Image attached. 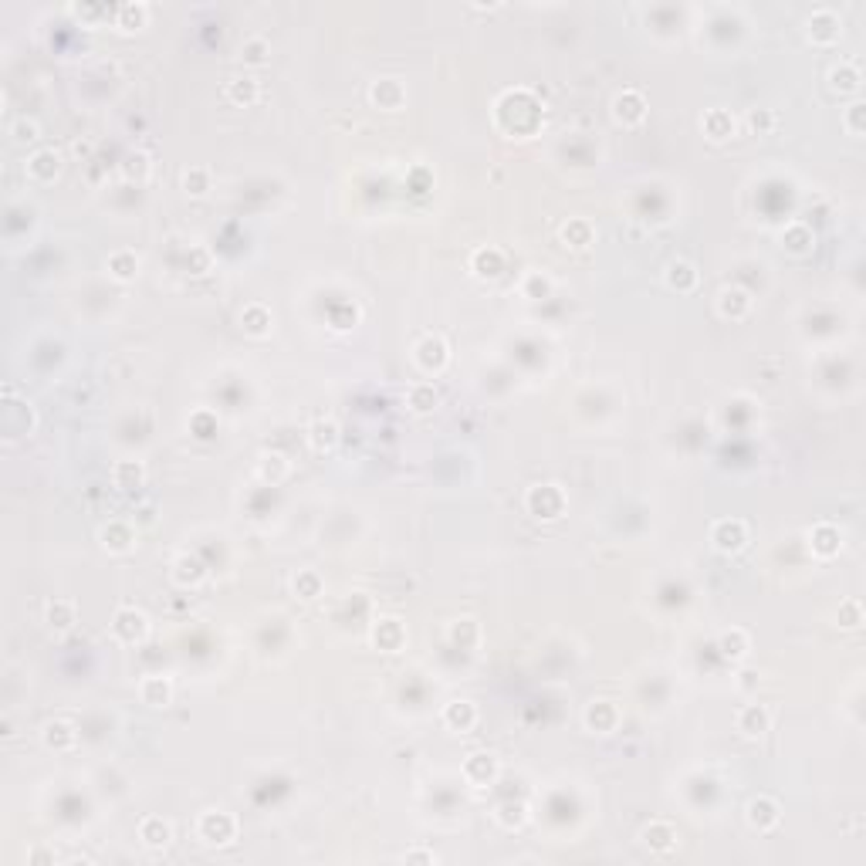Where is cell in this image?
Returning <instances> with one entry per match:
<instances>
[{
    "label": "cell",
    "instance_id": "1",
    "mask_svg": "<svg viewBox=\"0 0 866 866\" xmlns=\"http://www.w3.org/2000/svg\"><path fill=\"white\" fill-rule=\"evenodd\" d=\"M839 28H843V21H839V14H833L829 7H819L816 14L809 17V37L816 41V45H833L836 37H839Z\"/></svg>",
    "mask_w": 866,
    "mask_h": 866
},
{
    "label": "cell",
    "instance_id": "2",
    "mask_svg": "<svg viewBox=\"0 0 866 866\" xmlns=\"http://www.w3.org/2000/svg\"><path fill=\"white\" fill-rule=\"evenodd\" d=\"M558 487H535L531 495H528V508L535 511L538 518H558V511H562V495H555Z\"/></svg>",
    "mask_w": 866,
    "mask_h": 866
},
{
    "label": "cell",
    "instance_id": "3",
    "mask_svg": "<svg viewBox=\"0 0 866 866\" xmlns=\"http://www.w3.org/2000/svg\"><path fill=\"white\" fill-rule=\"evenodd\" d=\"M711 538L721 552H738V548L744 545V538H748V531H744L741 521H717Z\"/></svg>",
    "mask_w": 866,
    "mask_h": 866
},
{
    "label": "cell",
    "instance_id": "4",
    "mask_svg": "<svg viewBox=\"0 0 866 866\" xmlns=\"http://www.w3.org/2000/svg\"><path fill=\"white\" fill-rule=\"evenodd\" d=\"M417 359L423 369H440L444 362H447V345H444V339H423L417 349Z\"/></svg>",
    "mask_w": 866,
    "mask_h": 866
},
{
    "label": "cell",
    "instance_id": "5",
    "mask_svg": "<svg viewBox=\"0 0 866 866\" xmlns=\"http://www.w3.org/2000/svg\"><path fill=\"white\" fill-rule=\"evenodd\" d=\"M115 630H119V636H125V640H142L146 636V616L142 613H136V609H122L119 616H115Z\"/></svg>",
    "mask_w": 866,
    "mask_h": 866
},
{
    "label": "cell",
    "instance_id": "6",
    "mask_svg": "<svg viewBox=\"0 0 866 866\" xmlns=\"http://www.w3.org/2000/svg\"><path fill=\"white\" fill-rule=\"evenodd\" d=\"M738 727H741L744 734L755 738V734H761V731L768 727V711L758 708V704H748V708L741 711V717H738Z\"/></svg>",
    "mask_w": 866,
    "mask_h": 866
},
{
    "label": "cell",
    "instance_id": "7",
    "mask_svg": "<svg viewBox=\"0 0 866 866\" xmlns=\"http://www.w3.org/2000/svg\"><path fill=\"white\" fill-rule=\"evenodd\" d=\"M372 98L379 102L383 108H396L403 102V88H400V81L396 78H383L376 88H372Z\"/></svg>",
    "mask_w": 866,
    "mask_h": 866
},
{
    "label": "cell",
    "instance_id": "8",
    "mask_svg": "<svg viewBox=\"0 0 866 866\" xmlns=\"http://www.w3.org/2000/svg\"><path fill=\"white\" fill-rule=\"evenodd\" d=\"M616 115L623 122H640L643 119V98L636 92H623L616 98Z\"/></svg>",
    "mask_w": 866,
    "mask_h": 866
},
{
    "label": "cell",
    "instance_id": "9",
    "mask_svg": "<svg viewBox=\"0 0 866 866\" xmlns=\"http://www.w3.org/2000/svg\"><path fill=\"white\" fill-rule=\"evenodd\" d=\"M748 308H751V298H748L744 291H738V288H727V291L721 294V311L731 315V318H741Z\"/></svg>",
    "mask_w": 866,
    "mask_h": 866
},
{
    "label": "cell",
    "instance_id": "10",
    "mask_svg": "<svg viewBox=\"0 0 866 866\" xmlns=\"http://www.w3.org/2000/svg\"><path fill=\"white\" fill-rule=\"evenodd\" d=\"M829 81H833L836 92H856L860 88V71L853 64H839V68L829 71Z\"/></svg>",
    "mask_w": 866,
    "mask_h": 866
},
{
    "label": "cell",
    "instance_id": "11",
    "mask_svg": "<svg viewBox=\"0 0 866 866\" xmlns=\"http://www.w3.org/2000/svg\"><path fill=\"white\" fill-rule=\"evenodd\" d=\"M812 548L819 552V555H833L836 548H839V531H836L833 525H819L816 531H812Z\"/></svg>",
    "mask_w": 866,
    "mask_h": 866
},
{
    "label": "cell",
    "instance_id": "12",
    "mask_svg": "<svg viewBox=\"0 0 866 866\" xmlns=\"http://www.w3.org/2000/svg\"><path fill=\"white\" fill-rule=\"evenodd\" d=\"M146 7L142 4H122L119 7V17H115V24L122 28V31H136V28H142V21H146Z\"/></svg>",
    "mask_w": 866,
    "mask_h": 866
},
{
    "label": "cell",
    "instance_id": "13",
    "mask_svg": "<svg viewBox=\"0 0 866 866\" xmlns=\"http://www.w3.org/2000/svg\"><path fill=\"white\" fill-rule=\"evenodd\" d=\"M311 440H315V447H318V450L335 447V440H339V427H335L332 420H318V423L311 427Z\"/></svg>",
    "mask_w": 866,
    "mask_h": 866
},
{
    "label": "cell",
    "instance_id": "14",
    "mask_svg": "<svg viewBox=\"0 0 866 866\" xmlns=\"http://www.w3.org/2000/svg\"><path fill=\"white\" fill-rule=\"evenodd\" d=\"M704 125H708V132H711V139H727L731 132H734V122H731V115L727 112H708V119H704Z\"/></svg>",
    "mask_w": 866,
    "mask_h": 866
},
{
    "label": "cell",
    "instance_id": "15",
    "mask_svg": "<svg viewBox=\"0 0 866 866\" xmlns=\"http://www.w3.org/2000/svg\"><path fill=\"white\" fill-rule=\"evenodd\" d=\"M474 264H478V275H484V278H497L501 275V254L497 250H480L478 258H474Z\"/></svg>",
    "mask_w": 866,
    "mask_h": 866
},
{
    "label": "cell",
    "instance_id": "16",
    "mask_svg": "<svg viewBox=\"0 0 866 866\" xmlns=\"http://www.w3.org/2000/svg\"><path fill=\"white\" fill-rule=\"evenodd\" d=\"M666 281H670V284L681 281V288H691V284H694V267H691L687 261H674L670 267H666Z\"/></svg>",
    "mask_w": 866,
    "mask_h": 866
},
{
    "label": "cell",
    "instance_id": "17",
    "mask_svg": "<svg viewBox=\"0 0 866 866\" xmlns=\"http://www.w3.org/2000/svg\"><path fill=\"white\" fill-rule=\"evenodd\" d=\"M231 98L233 102H254L258 98V81L254 78H237L231 85Z\"/></svg>",
    "mask_w": 866,
    "mask_h": 866
},
{
    "label": "cell",
    "instance_id": "18",
    "mask_svg": "<svg viewBox=\"0 0 866 866\" xmlns=\"http://www.w3.org/2000/svg\"><path fill=\"white\" fill-rule=\"evenodd\" d=\"M142 694H146V700H149V704H166V700H170V683H166V681H163V683H159V681H146V683H142Z\"/></svg>",
    "mask_w": 866,
    "mask_h": 866
},
{
    "label": "cell",
    "instance_id": "19",
    "mask_svg": "<svg viewBox=\"0 0 866 866\" xmlns=\"http://www.w3.org/2000/svg\"><path fill=\"white\" fill-rule=\"evenodd\" d=\"M433 403H437V393H433V386H417L413 393H410V406H413L417 413L430 410Z\"/></svg>",
    "mask_w": 866,
    "mask_h": 866
},
{
    "label": "cell",
    "instance_id": "20",
    "mask_svg": "<svg viewBox=\"0 0 866 866\" xmlns=\"http://www.w3.org/2000/svg\"><path fill=\"white\" fill-rule=\"evenodd\" d=\"M447 721H450V724L467 727L470 721H474V708H470L467 700H461V704H450V708H447Z\"/></svg>",
    "mask_w": 866,
    "mask_h": 866
},
{
    "label": "cell",
    "instance_id": "21",
    "mask_svg": "<svg viewBox=\"0 0 866 866\" xmlns=\"http://www.w3.org/2000/svg\"><path fill=\"white\" fill-rule=\"evenodd\" d=\"M721 647H724L727 657H734V660H738V657H744V647H748V643H744V633H738V630H734V633H724Z\"/></svg>",
    "mask_w": 866,
    "mask_h": 866
},
{
    "label": "cell",
    "instance_id": "22",
    "mask_svg": "<svg viewBox=\"0 0 866 866\" xmlns=\"http://www.w3.org/2000/svg\"><path fill=\"white\" fill-rule=\"evenodd\" d=\"M112 267H115V278H132L136 275V261L129 258V254H119V258H112Z\"/></svg>",
    "mask_w": 866,
    "mask_h": 866
},
{
    "label": "cell",
    "instance_id": "23",
    "mask_svg": "<svg viewBox=\"0 0 866 866\" xmlns=\"http://www.w3.org/2000/svg\"><path fill=\"white\" fill-rule=\"evenodd\" d=\"M244 322H248V328L254 332V335H261L264 328H267V315H264L261 308H248L244 311Z\"/></svg>",
    "mask_w": 866,
    "mask_h": 866
},
{
    "label": "cell",
    "instance_id": "24",
    "mask_svg": "<svg viewBox=\"0 0 866 866\" xmlns=\"http://www.w3.org/2000/svg\"><path fill=\"white\" fill-rule=\"evenodd\" d=\"M47 619H51V626H58V630H64V626L71 623V609H68V606H62V603H58V606H51V609H47Z\"/></svg>",
    "mask_w": 866,
    "mask_h": 866
},
{
    "label": "cell",
    "instance_id": "25",
    "mask_svg": "<svg viewBox=\"0 0 866 866\" xmlns=\"http://www.w3.org/2000/svg\"><path fill=\"white\" fill-rule=\"evenodd\" d=\"M839 623L843 626H860V603H846L843 609H839Z\"/></svg>",
    "mask_w": 866,
    "mask_h": 866
},
{
    "label": "cell",
    "instance_id": "26",
    "mask_svg": "<svg viewBox=\"0 0 866 866\" xmlns=\"http://www.w3.org/2000/svg\"><path fill=\"white\" fill-rule=\"evenodd\" d=\"M264 51H267V45H264V41H250L248 47H241V54H244L248 62H254V64L264 62Z\"/></svg>",
    "mask_w": 866,
    "mask_h": 866
},
{
    "label": "cell",
    "instance_id": "27",
    "mask_svg": "<svg viewBox=\"0 0 866 866\" xmlns=\"http://www.w3.org/2000/svg\"><path fill=\"white\" fill-rule=\"evenodd\" d=\"M860 115H863V105L856 102V105H850V112H846V125H850L853 136H860L863 132V125H860Z\"/></svg>",
    "mask_w": 866,
    "mask_h": 866
},
{
    "label": "cell",
    "instance_id": "28",
    "mask_svg": "<svg viewBox=\"0 0 866 866\" xmlns=\"http://www.w3.org/2000/svg\"><path fill=\"white\" fill-rule=\"evenodd\" d=\"M298 586L305 589V599H311V596L318 592V579H315V575H301V582L294 579V589H298Z\"/></svg>",
    "mask_w": 866,
    "mask_h": 866
}]
</instances>
